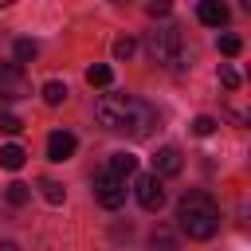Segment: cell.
<instances>
[{
    "mask_svg": "<svg viewBox=\"0 0 251 251\" xmlns=\"http://www.w3.org/2000/svg\"><path fill=\"white\" fill-rule=\"evenodd\" d=\"M20 129H24L20 114H12V110H0V133H20Z\"/></svg>",
    "mask_w": 251,
    "mask_h": 251,
    "instance_id": "obj_20",
    "label": "cell"
},
{
    "mask_svg": "<svg viewBox=\"0 0 251 251\" xmlns=\"http://www.w3.org/2000/svg\"><path fill=\"white\" fill-rule=\"evenodd\" d=\"M145 51H149L153 63H161L169 71H184L188 59H192V51L180 39V27H157V31H149L145 35Z\"/></svg>",
    "mask_w": 251,
    "mask_h": 251,
    "instance_id": "obj_3",
    "label": "cell"
},
{
    "mask_svg": "<svg viewBox=\"0 0 251 251\" xmlns=\"http://www.w3.org/2000/svg\"><path fill=\"white\" fill-rule=\"evenodd\" d=\"M106 173H114V176H122V180H126L129 173H137V157H133V153H126V149H122V153H110Z\"/></svg>",
    "mask_w": 251,
    "mask_h": 251,
    "instance_id": "obj_10",
    "label": "cell"
},
{
    "mask_svg": "<svg viewBox=\"0 0 251 251\" xmlns=\"http://www.w3.org/2000/svg\"><path fill=\"white\" fill-rule=\"evenodd\" d=\"M47 157H51V161H71V157H75V133L51 129V133H47Z\"/></svg>",
    "mask_w": 251,
    "mask_h": 251,
    "instance_id": "obj_8",
    "label": "cell"
},
{
    "mask_svg": "<svg viewBox=\"0 0 251 251\" xmlns=\"http://www.w3.org/2000/svg\"><path fill=\"white\" fill-rule=\"evenodd\" d=\"M0 251H20V247H16L12 239H4V243H0Z\"/></svg>",
    "mask_w": 251,
    "mask_h": 251,
    "instance_id": "obj_24",
    "label": "cell"
},
{
    "mask_svg": "<svg viewBox=\"0 0 251 251\" xmlns=\"http://www.w3.org/2000/svg\"><path fill=\"white\" fill-rule=\"evenodd\" d=\"M86 82H90V86H110V82H114V71H110L106 63H94V67L86 71Z\"/></svg>",
    "mask_w": 251,
    "mask_h": 251,
    "instance_id": "obj_14",
    "label": "cell"
},
{
    "mask_svg": "<svg viewBox=\"0 0 251 251\" xmlns=\"http://www.w3.org/2000/svg\"><path fill=\"white\" fill-rule=\"evenodd\" d=\"M216 126H220V122H216L212 114H200V118L192 122V133H196V137H208V133H216Z\"/></svg>",
    "mask_w": 251,
    "mask_h": 251,
    "instance_id": "obj_19",
    "label": "cell"
},
{
    "mask_svg": "<svg viewBox=\"0 0 251 251\" xmlns=\"http://www.w3.org/2000/svg\"><path fill=\"white\" fill-rule=\"evenodd\" d=\"M145 12H149V16H169V4H149Z\"/></svg>",
    "mask_w": 251,
    "mask_h": 251,
    "instance_id": "obj_23",
    "label": "cell"
},
{
    "mask_svg": "<svg viewBox=\"0 0 251 251\" xmlns=\"http://www.w3.org/2000/svg\"><path fill=\"white\" fill-rule=\"evenodd\" d=\"M94 200H98L106 212H118V208L126 204V180L102 169V173L94 176Z\"/></svg>",
    "mask_w": 251,
    "mask_h": 251,
    "instance_id": "obj_4",
    "label": "cell"
},
{
    "mask_svg": "<svg viewBox=\"0 0 251 251\" xmlns=\"http://www.w3.org/2000/svg\"><path fill=\"white\" fill-rule=\"evenodd\" d=\"M4 200H8V204H12V208H24V204H27V200H31V188H27V184H24V180H12V184H8V188H4Z\"/></svg>",
    "mask_w": 251,
    "mask_h": 251,
    "instance_id": "obj_12",
    "label": "cell"
},
{
    "mask_svg": "<svg viewBox=\"0 0 251 251\" xmlns=\"http://www.w3.org/2000/svg\"><path fill=\"white\" fill-rule=\"evenodd\" d=\"M39 192H43V200H47V204H63V196H67V188H63L59 180H51V176H43V180H39Z\"/></svg>",
    "mask_w": 251,
    "mask_h": 251,
    "instance_id": "obj_13",
    "label": "cell"
},
{
    "mask_svg": "<svg viewBox=\"0 0 251 251\" xmlns=\"http://www.w3.org/2000/svg\"><path fill=\"white\" fill-rule=\"evenodd\" d=\"M180 169H184L180 149H176V145H161L157 157H153V176H157V180H161V176H176Z\"/></svg>",
    "mask_w": 251,
    "mask_h": 251,
    "instance_id": "obj_7",
    "label": "cell"
},
{
    "mask_svg": "<svg viewBox=\"0 0 251 251\" xmlns=\"http://www.w3.org/2000/svg\"><path fill=\"white\" fill-rule=\"evenodd\" d=\"M63 98H67V82H59V78H51V82L43 86V102H47V106H59Z\"/></svg>",
    "mask_w": 251,
    "mask_h": 251,
    "instance_id": "obj_16",
    "label": "cell"
},
{
    "mask_svg": "<svg viewBox=\"0 0 251 251\" xmlns=\"http://www.w3.org/2000/svg\"><path fill=\"white\" fill-rule=\"evenodd\" d=\"M196 20H200L204 27H220V24H227V8L216 4V0H200V4H196Z\"/></svg>",
    "mask_w": 251,
    "mask_h": 251,
    "instance_id": "obj_9",
    "label": "cell"
},
{
    "mask_svg": "<svg viewBox=\"0 0 251 251\" xmlns=\"http://www.w3.org/2000/svg\"><path fill=\"white\" fill-rule=\"evenodd\" d=\"M94 118L106 126V129H118V133H129V137H149L153 126H157V110L145 102V98H133V94H102L94 102Z\"/></svg>",
    "mask_w": 251,
    "mask_h": 251,
    "instance_id": "obj_1",
    "label": "cell"
},
{
    "mask_svg": "<svg viewBox=\"0 0 251 251\" xmlns=\"http://www.w3.org/2000/svg\"><path fill=\"white\" fill-rule=\"evenodd\" d=\"M133 196H137V204L145 212H161V204H165V188H161V180L153 173H145V176L133 180Z\"/></svg>",
    "mask_w": 251,
    "mask_h": 251,
    "instance_id": "obj_6",
    "label": "cell"
},
{
    "mask_svg": "<svg viewBox=\"0 0 251 251\" xmlns=\"http://www.w3.org/2000/svg\"><path fill=\"white\" fill-rule=\"evenodd\" d=\"M24 161H27V153H24L20 145H4V149H0V165H4L8 173H16V169H24Z\"/></svg>",
    "mask_w": 251,
    "mask_h": 251,
    "instance_id": "obj_11",
    "label": "cell"
},
{
    "mask_svg": "<svg viewBox=\"0 0 251 251\" xmlns=\"http://www.w3.org/2000/svg\"><path fill=\"white\" fill-rule=\"evenodd\" d=\"M27 94H31V82H27L24 67L20 63H4L0 67V102H20Z\"/></svg>",
    "mask_w": 251,
    "mask_h": 251,
    "instance_id": "obj_5",
    "label": "cell"
},
{
    "mask_svg": "<svg viewBox=\"0 0 251 251\" xmlns=\"http://www.w3.org/2000/svg\"><path fill=\"white\" fill-rule=\"evenodd\" d=\"M35 55H39L35 39H16V59H20V63H31Z\"/></svg>",
    "mask_w": 251,
    "mask_h": 251,
    "instance_id": "obj_18",
    "label": "cell"
},
{
    "mask_svg": "<svg viewBox=\"0 0 251 251\" xmlns=\"http://www.w3.org/2000/svg\"><path fill=\"white\" fill-rule=\"evenodd\" d=\"M220 82H224L227 90H235V86H239V71L227 67V63H220Z\"/></svg>",
    "mask_w": 251,
    "mask_h": 251,
    "instance_id": "obj_22",
    "label": "cell"
},
{
    "mask_svg": "<svg viewBox=\"0 0 251 251\" xmlns=\"http://www.w3.org/2000/svg\"><path fill=\"white\" fill-rule=\"evenodd\" d=\"M149 251H180V243H176V235H169V231H153V235H149Z\"/></svg>",
    "mask_w": 251,
    "mask_h": 251,
    "instance_id": "obj_15",
    "label": "cell"
},
{
    "mask_svg": "<svg viewBox=\"0 0 251 251\" xmlns=\"http://www.w3.org/2000/svg\"><path fill=\"white\" fill-rule=\"evenodd\" d=\"M216 47H220V55L235 59V55L243 51V39H239V35H220V43H216Z\"/></svg>",
    "mask_w": 251,
    "mask_h": 251,
    "instance_id": "obj_17",
    "label": "cell"
},
{
    "mask_svg": "<svg viewBox=\"0 0 251 251\" xmlns=\"http://www.w3.org/2000/svg\"><path fill=\"white\" fill-rule=\"evenodd\" d=\"M133 51H137V43H133L129 35H122V39H114V59H122V63H126V59H129Z\"/></svg>",
    "mask_w": 251,
    "mask_h": 251,
    "instance_id": "obj_21",
    "label": "cell"
},
{
    "mask_svg": "<svg viewBox=\"0 0 251 251\" xmlns=\"http://www.w3.org/2000/svg\"><path fill=\"white\" fill-rule=\"evenodd\" d=\"M176 224H180V231L188 239H212L220 231V208H216V200L208 192L192 188L176 204Z\"/></svg>",
    "mask_w": 251,
    "mask_h": 251,
    "instance_id": "obj_2",
    "label": "cell"
}]
</instances>
